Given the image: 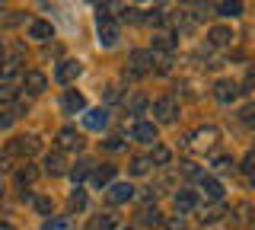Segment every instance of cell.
<instances>
[{
    "instance_id": "obj_34",
    "label": "cell",
    "mask_w": 255,
    "mask_h": 230,
    "mask_svg": "<svg viewBox=\"0 0 255 230\" xmlns=\"http://www.w3.org/2000/svg\"><path fill=\"white\" fill-rule=\"evenodd\" d=\"M35 208L42 211V214H51V208H54V202H51V198H48V195H38V198H35Z\"/></svg>"
},
{
    "instance_id": "obj_30",
    "label": "cell",
    "mask_w": 255,
    "mask_h": 230,
    "mask_svg": "<svg viewBox=\"0 0 255 230\" xmlns=\"http://www.w3.org/2000/svg\"><path fill=\"white\" fill-rule=\"evenodd\" d=\"M67 208H70V211H83V208H86V192H80V189H74V195H70Z\"/></svg>"
},
{
    "instance_id": "obj_23",
    "label": "cell",
    "mask_w": 255,
    "mask_h": 230,
    "mask_svg": "<svg viewBox=\"0 0 255 230\" xmlns=\"http://www.w3.org/2000/svg\"><path fill=\"white\" fill-rule=\"evenodd\" d=\"M223 218V205L220 202H214V205H207V208H201V224H214V221H220Z\"/></svg>"
},
{
    "instance_id": "obj_17",
    "label": "cell",
    "mask_w": 255,
    "mask_h": 230,
    "mask_svg": "<svg viewBox=\"0 0 255 230\" xmlns=\"http://www.w3.org/2000/svg\"><path fill=\"white\" fill-rule=\"evenodd\" d=\"M172 205H175V211H179V214H185V211H191V208L198 205V195L188 192V189H179V192H175V198H172Z\"/></svg>"
},
{
    "instance_id": "obj_25",
    "label": "cell",
    "mask_w": 255,
    "mask_h": 230,
    "mask_svg": "<svg viewBox=\"0 0 255 230\" xmlns=\"http://www.w3.org/2000/svg\"><path fill=\"white\" fill-rule=\"evenodd\" d=\"M19 74V58H13V61H3V67H0V80H13V77Z\"/></svg>"
},
{
    "instance_id": "obj_6",
    "label": "cell",
    "mask_w": 255,
    "mask_h": 230,
    "mask_svg": "<svg viewBox=\"0 0 255 230\" xmlns=\"http://www.w3.org/2000/svg\"><path fill=\"white\" fill-rule=\"evenodd\" d=\"M131 138L140 141V144H153L156 141V125L153 122H143V118H137V122L131 125Z\"/></svg>"
},
{
    "instance_id": "obj_16",
    "label": "cell",
    "mask_w": 255,
    "mask_h": 230,
    "mask_svg": "<svg viewBox=\"0 0 255 230\" xmlns=\"http://www.w3.org/2000/svg\"><path fill=\"white\" fill-rule=\"evenodd\" d=\"M58 144H61V150H80L83 147V138H80L74 128H61L58 131Z\"/></svg>"
},
{
    "instance_id": "obj_1",
    "label": "cell",
    "mask_w": 255,
    "mask_h": 230,
    "mask_svg": "<svg viewBox=\"0 0 255 230\" xmlns=\"http://www.w3.org/2000/svg\"><path fill=\"white\" fill-rule=\"evenodd\" d=\"M96 35H99V45H102V48H115V45H118L122 29H118V22L112 19L106 10H99V16H96Z\"/></svg>"
},
{
    "instance_id": "obj_22",
    "label": "cell",
    "mask_w": 255,
    "mask_h": 230,
    "mask_svg": "<svg viewBox=\"0 0 255 230\" xmlns=\"http://www.w3.org/2000/svg\"><path fill=\"white\" fill-rule=\"evenodd\" d=\"M86 230H115V218L112 214H96V218H90Z\"/></svg>"
},
{
    "instance_id": "obj_39",
    "label": "cell",
    "mask_w": 255,
    "mask_h": 230,
    "mask_svg": "<svg viewBox=\"0 0 255 230\" xmlns=\"http://www.w3.org/2000/svg\"><path fill=\"white\" fill-rule=\"evenodd\" d=\"M122 147H125L122 138H109V141H106V150H122Z\"/></svg>"
},
{
    "instance_id": "obj_26",
    "label": "cell",
    "mask_w": 255,
    "mask_h": 230,
    "mask_svg": "<svg viewBox=\"0 0 255 230\" xmlns=\"http://www.w3.org/2000/svg\"><path fill=\"white\" fill-rule=\"evenodd\" d=\"M233 157H230V154H220V157H214V170H217V173H233Z\"/></svg>"
},
{
    "instance_id": "obj_4",
    "label": "cell",
    "mask_w": 255,
    "mask_h": 230,
    "mask_svg": "<svg viewBox=\"0 0 255 230\" xmlns=\"http://www.w3.org/2000/svg\"><path fill=\"white\" fill-rule=\"evenodd\" d=\"M42 147V141H38V134H19V138L10 141V154H35V150Z\"/></svg>"
},
{
    "instance_id": "obj_2",
    "label": "cell",
    "mask_w": 255,
    "mask_h": 230,
    "mask_svg": "<svg viewBox=\"0 0 255 230\" xmlns=\"http://www.w3.org/2000/svg\"><path fill=\"white\" fill-rule=\"evenodd\" d=\"M150 70H153V51H131V58H128V77H147Z\"/></svg>"
},
{
    "instance_id": "obj_11",
    "label": "cell",
    "mask_w": 255,
    "mask_h": 230,
    "mask_svg": "<svg viewBox=\"0 0 255 230\" xmlns=\"http://www.w3.org/2000/svg\"><path fill=\"white\" fill-rule=\"evenodd\" d=\"M214 96H217V102H233L239 96V86L233 80H217L214 83Z\"/></svg>"
},
{
    "instance_id": "obj_27",
    "label": "cell",
    "mask_w": 255,
    "mask_h": 230,
    "mask_svg": "<svg viewBox=\"0 0 255 230\" xmlns=\"http://www.w3.org/2000/svg\"><path fill=\"white\" fill-rule=\"evenodd\" d=\"M90 166H93L90 160H80L74 170H70V179H74V182H83L86 176H90Z\"/></svg>"
},
{
    "instance_id": "obj_32",
    "label": "cell",
    "mask_w": 255,
    "mask_h": 230,
    "mask_svg": "<svg viewBox=\"0 0 255 230\" xmlns=\"http://www.w3.org/2000/svg\"><path fill=\"white\" fill-rule=\"evenodd\" d=\"M143 106H147V96H140V93H137V96H131V99H128V109H131L134 115H140V112H143Z\"/></svg>"
},
{
    "instance_id": "obj_28",
    "label": "cell",
    "mask_w": 255,
    "mask_h": 230,
    "mask_svg": "<svg viewBox=\"0 0 255 230\" xmlns=\"http://www.w3.org/2000/svg\"><path fill=\"white\" fill-rule=\"evenodd\" d=\"M153 48H159V51H172V48H175V38H172L169 32H159V35L153 38Z\"/></svg>"
},
{
    "instance_id": "obj_37",
    "label": "cell",
    "mask_w": 255,
    "mask_h": 230,
    "mask_svg": "<svg viewBox=\"0 0 255 230\" xmlns=\"http://www.w3.org/2000/svg\"><path fill=\"white\" fill-rule=\"evenodd\" d=\"M45 230H70V224H67V221H48Z\"/></svg>"
},
{
    "instance_id": "obj_36",
    "label": "cell",
    "mask_w": 255,
    "mask_h": 230,
    "mask_svg": "<svg viewBox=\"0 0 255 230\" xmlns=\"http://www.w3.org/2000/svg\"><path fill=\"white\" fill-rule=\"evenodd\" d=\"M13 118H16V112H0V131H6L13 125Z\"/></svg>"
},
{
    "instance_id": "obj_10",
    "label": "cell",
    "mask_w": 255,
    "mask_h": 230,
    "mask_svg": "<svg viewBox=\"0 0 255 230\" xmlns=\"http://www.w3.org/2000/svg\"><path fill=\"white\" fill-rule=\"evenodd\" d=\"M29 38H35V42H48V38H54V26L45 19H32L29 22Z\"/></svg>"
},
{
    "instance_id": "obj_43",
    "label": "cell",
    "mask_w": 255,
    "mask_h": 230,
    "mask_svg": "<svg viewBox=\"0 0 255 230\" xmlns=\"http://www.w3.org/2000/svg\"><path fill=\"white\" fill-rule=\"evenodd\" d=\"M0 230H13V224H6V221H3V224H0Z\"/></svg>"
},
{
    "instance_id": "obj_19",
    "label": "cell",
    "mask_w": 255,
    "mask_h": 230,
    "mask_svg": "<svg viewBox=\"0 0 255 230\" xmlns=\"http://www.w3.org/2000/svg\"><path fill=\"white\" fill-rule=\"evenodd\" d=\"M90 176H93V186L102 189V186H109V182L115 179V166H109V163L106 166H96V170H90Z\"/></svg>"
},
{
    "instance_id": "obj_8",
    "label": "cell",
    "mask_w": 255,
    "mask_h": 230,
    "mask_svg": "<svg viewBox=\"0 0 255 230\" xmlns=\"http://www.w3.org/2000/svg\"><path fill=\"white\" fill-rule=\"evenodd\" d=\"M233 29L230 26H214L211 32H207V42L214 45V48H227V45H233Z\"/></svg>"
},
{
    "instance_id": "obj_44",
    "label": "cell",
    "mask_w": 255,
    "mask_h": 230,
    "mask_svg": "<svg viewBox=\"0 0 255 230\" xmlns=\"http://www.w3.org/2000/svg\"><path fill=\"white\" fill-rule=\"evenodd\" d=\"M0 64H3V45H0Z\"/></svg>"
},
{
    "instance_id": "obj_38",
    "label": "cell",
    "mask_w": 255,
    "mask_h": 230,
    "mask_svg": "<svg viewBox=\"0 0 255 230\" xmlns=\"http://www.w3.org/2000/svg\"><path fill=\"white\" fill-rule=\"evenodd\" d=\"M166 230H185V221H182V218H172V221H166Z\"/></svg>"
},
{
    "instance_id": "obj_7",
    "label": "cell",
    "mask_w": 255,
    "mask_h": 230,
    "mask_svg": "<svg viewBox=\"0 0 255 230\" xmlns=\"http://www.w3.org/2000/svg\"><path fill=\"white\" fill-rule=\"evenodd\" d=\"M80 70H83V64H80V61H61L58 64V70H54V80L58 83H74L77 77H80Z\"/></svg>"
},
{
    "instance_id": "obj_40",
    "label": "cell",
    "mask_w": 255,
    "mask_h": 230,
    "mask_svg": "<svg viewBox=\"0 0 255 230\" xmlns=\"http://www.w3.org/2000/svg\"><path fill=\"white\" fill-rule=\"evenodd\" d=\"M125 19H128V22H143L140 10H125Z\"/></svg>"
},
{
    "instance_id": "obj_13",
    "label": "cell",
    "mask_w": 255,
    "mask_h": 230,
    "mask_svg": "<svg viewBox=\"0 0 255 230\" xmlns=\"http://www.w3.org/2000/svg\"><path fill=\"white\" fill-rule=\"evenodd\" d=\"M198 182H201L204 198H211V202H220V198H223V186H220V179H214V176H198Z\"/></svg>"
},
{
    "instance_id": "obj_47",
    "label": "cell",
    "mask_w": 255,
    "mask_h": 230,
    "mask_svg": "<svg viewBox=\"0 0 255 230\" xmlns=\"http://www.w3.org/2000/svg\"><path fill=\"white\" fill-rule=\"evenodd\" d=\"M0 3H6V0H0Z\"/></svg>"
},
{
    "instance_id": "obj_5",
    "label": "cell",
    "mask_w": 255,
    "mask_h": 230,
    "mask_svg": "<svg viewBox=\"0 0 255 230\" xmlns=\"http://www.w3.org/2000/svg\"><path fill=\"white\" fill-rule=\"evenodd\" d=\"M153 115L159 118V122H175V115H179V102H175L172 96H163L153 102Z\"/></svg>"
},
{
    "instance_id": "obj_21",
    "label": "cell",
    "mask_w": 255,
    "mask_h": 230,
    "mask_svg": "<svg viewBox=\"0 0 255 230\" xmlns=\"http://www.w3.org/2000/svg\"><path fill=\"white\" fill-rule=\"evenodd\" d=\"M217 13L227 16V19H236V16H243V3H239V0H220Z\"/></svg>"
},
{
    "instance_id": "obj_41",
    "label": "cell",
    "mask_w": 255,
    "mask_h": 230,
    "mask_svg": "<svg viewBox=\"0 0 255 230\" xmlns=\"http://www.w3.org/2000/svg\"><path fill=\"white\" fill-rule=\"evenodd\" d=\"M243 173H246V176H252V154H246V160H243Z\"/></svg>"
},
{
    "instance_id": "obj_42",
    "label": "cell",
    "mask_w": 255,
    "mask_h": 230,
    "mask_svg": "<svg viewBox=\"0 0 255 230\" xmlns=\"http://www.w3.org/2000/svg\"><path fill=\"white\" fill-rule=\"evenodd\" d=\"M6 163H10V157H6V154H0V170H6Z\"/></svg>"
},
{
    "instance_id": "obj_33",
    "label": "cell",
    "mask_w": 255,
    "mask_h": 230,
    "mask_svg": "<svg viewBox=\"0 0 255 230\" xmlns=\"http://www.w3.org/2000/svg\"><path fill=\"white\" fill-rule=\"evenodd\" d=\"M140 221H143V224H153V227H156L163 218H159V211H156V208H153V211H150V208H143V211H140Z\"/></svg>"
},
{
    "instance_id": "obj_46",
    "label": "cell",
    "mask_w": 255,
    "mask_h": 230,
    "mask_svg": "<svg viewBox=\"0 0 255 230\" xmlns=\"http://www.w3.org/2000/svg\"><path fill=\"white\" fill-rule=\"evenodd\" d=\"M0 192H3V186H0Z\"/></svg>"
},
{
    "instance_id": "obj_35",
    "label": "cell",
    "mask_w": 255,
    "mask_h": 230,
    "mask_svg": "<svg viewBox=\"0 0 255 230\" xmlns=\"http://www.w3.org/2000/svg\"><path fill=\"white\" fill-rule=\"evenodd\" d=\"M249 214H252V208H249V205H239V208H236V224H246V221H249Z\"/></svg>"
},
{
    "instance_id": "obj_14",
    "label": "cell",
    "mask_w": 255,
    "mask_h": 230,
    "mask_svg": "<svg viewBox=\"0 0 255 230\" xmlns=\"http://www.w3.org/2000/svg\"><path fill=\"white\" fill-rule=\"evenodd\" d=\"M83 125L90 131H102L109 125V112H106V109H90V112L83 115Z\"/></svg>"
},
{
    "instance_id": "obj_15",
    "label": "cell",
    "mask_w": 255,
    "mask_h": 230,
    "mask_svg": "<svg viewBox=\"0 0 255 230\" xmlns=\"http://www.w3.org/2000/svg\"><path fill=\"white\" fill-rule=\"evenodd\" d=\"M22 83H26V90L32 93V96H38V93H45V90H48V77L42 74V70H29Z\"/></svg>"
},
{
    "instance_id": "obj_12",
    "label": "cell",
    "mask_w": 255,
    "mask_h": 230,
    "mask_svg": "<svg viewBox=\"0 0 255 230\" xmlns=\"http://www.w3.org/2000/svg\"><path fill=\"white\" fill-rule=\"evenodd\" d=\"M131 198H134L131 182H115V186L109 189V202H115V205H125V202H131Z\"/></svg>"
},
{
    "instance_id": "obj_31",
    "label": "cell",
    "mask_w": 255,
    "mask_h": 230,
    "mask_svg": "<svg viewBox=\"0 0 255 230\" xmlns=\"http://www.w3.org/2000/svg\"><path fill=\"white\" fill-rule=\"evenodd\" d=\"M16 96H19V90L13 83H0V102H16Z\"/></svg>"
},
{
    "instance_id": "obj_3",
    "label": "cell",
    "mask_w": 255,
    "mask_h": 230,
    "mask_svg": "<svg viewBox=\"0 0 255 230\" xmlns=\"http://www.w3.org/2000/svg\"><path fill=\"white\" fill-rule=\"evenodd\" d=\"M217 141H220V128H217V125H201V128L191 134L188 144H195L198 150H211Z\"/></svg>"
},
{
    "instance_id": "obj_20",
    "label": "cell",
    "mask_w": 255,
    "mask_h": 230,
    "mask_svg": "<svg viewBox=\"0 0 255 230\" xmlns=\"http://www.w3.org/2000/svg\"><path fill=\"white\" fill-rule=\"evenodd\" d=\"M35 179H38V170H35L32 163H26V166H19V170H16V186H19V189L32 186Z\"/></svg>"
},
{
    "instance_id": "obj_45",
    "label": "cell",
    "mask_w": 255,
    "mask_h": 230,
    "mask_svg": "<svg viewBox=\"0 0 255 230\" xmlns=\"http://www.w3.org/2000/svg\"><path fill=\"white\" fill-rule=\"evenodd\" d=\"M125 230H137V227H125Z\"/></svg>"
},
{
    "instance_id": "obj_24",
    "label": "cell",
    "mask_w": 255,
    "mask_h": 230,
    "mask_svg": "<svg viewBox=\"0 0 255 230\" xmlns=\"http://www.w3.org/2000/svg\"><path fill=\"white\" fill-rule=\"evenodd\" d=\"M172 160V154H169V147H163V144H156L153 147V154H150V163H156V166H166Z\"/></svg>"
},
{
    "instance_id": "obj_18",
    "label": "cell",
    "mask_w": 255,
    "mask_h": 230,
    "mask_svg": "<svg viewBox=\"0 0 255 230\" xmlns=\"http://www.w3.org/2000/svg\"><path fill=\"white\" fill-rule=\"evenodd\" d=\"M61 106L67 109V112H83V109H86V99H83V93L67 90V93H64V99H61Z\"/></svg>"
},
{
    "instance_id": "obj_9",
    "label": "cell",
    "mask_w": 255,
    "mask_h": 230,
    "mask_svg": "<svg viewBox=\"0 0 255 230\" xmlns=\"http://www.w3.org/2000/svg\"><path fill=\"white\" fill-rule=\"evenodd\" d=\"M64 170H67L64 150H51V154H45V173H48V176H61Z\"/></svg>"
},
{
    "instance_id": "obj_29",
    "label": "cell",
    "mask_w": 255,
    "mask_h": 230,
    "mask_svg": "<svg viewBox=\"0 0 255 230\" xmlns=\"http://www.w3.org/2000/svg\"><path fill=\"white\" fill-rule=\"evenodd\" d=\"M128 170H131V176H143V173L150 170V160H147V157H134Z\"/></svg>"
}]
</instances>
